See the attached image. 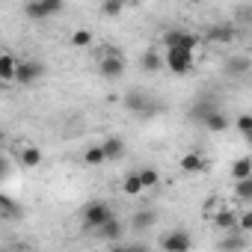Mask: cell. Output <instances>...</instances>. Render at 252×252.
Wrapping results in <instances>:
<instances>
[{"mask_svg": "<svg viewBox=\"0 0 252 252\" xmlns=\"http://www.w3.org/2000/svg\"><path fill=\"white\" fill-rule=\"evenodd\" d=\"M163 68L172 74H190L196 68V51L187 48H166L163 54Z\"/></svg>", "mask_w": 252, "mask_h": 252, "instance_id": "6da1fadb", "label": "cell"}, {"mask_svg": "<svg viewBox=\"0 0 252 252\" xmlns=\"http://www.w3.org/2000/svg\"><path fill=\"white\" fill-rule=\"evenodd\" d=\"M125 68H128V63H125V57H122L116 48H107V51L98 57V71H101V77H107V80H119V77L125 74Z\"/></svg>", "mask_w": 252, "mask_h": 252, "instance_id": "7a4b0ae2", "label": "cell"}, {"mask_svg": "<svg viewBox=\"0 0 252 252\" xmlns=\"http://www.w3.org/2000/svg\"><path fill=\"white\" fill-rule=\"evenodd\" d=\"M160 45L163 48H187V51H196L202 45V36L199 33H190V30H181V27H172L160 36Z\"/></svg>", "mask_w": 252, "mask_h": 252, "instance_id": "3957f363", "label": "cell"}, {"mask_svg": "<svg viewBox=\"0 0 252 252\" xmlns=\"http://www.w3.org/2000/svg\"><path fill=\"white\" fill-rule=\"evenodd\" d=\"M65 6V0H30V3L24 6V15L30 21H48L54 15H60Z\"/></svg>", "mask_w": 252, "mask_h": 252, "instance_id": "277c9868", "label": "cell"}, {"mask_svg": "<svg viewBox=\"0 0 252 252\" xmlns=\"http://www.w3.org/2000/svg\"><path fill=\"white\" fill-rule=\"evenodd\" d=\"M45 77V63L42 60H18L15 65V83L18 86H33Z\"/></svg>", "mask_w": 252, "mask_h": 252, "instance_id": "5b68a950", "label": "cell"}, {"mask_svg": "<svg viewBox=\"0 0 252 252\" xmlns=\"http://www.w3.org/2000/svg\"><path fill=\"white\" fill-rule=\"evenodd\" d=\"M110 217H113L110 205L101 202V199H95V202H89V205L83 208V228H98V225L107 222Z\"/></svg>", "mask_w": 252, "mask_h": 252, "instance_id": "8992f818", "label": "cell"}, {"mask_svg": "<svg viewBox=\"0 0 252 252\" xmlns=\"http://www.w3.org/2000/svg\"><path fill=\"white\" fill-rule=\"evenodd\" d=\"M199 110H202L199 119H202V125H205L208 134H222V131H228V116H225L222 110H217V107H199Z\"/></svg>", "mask_w": 252, "mask_h": 252, "instance_id": "52a82bcc", "label": "cell"}, {"mask_svg": "<svg viewBox=\"0 0 252 252\" xmlns=\"http://www.w3.org/2000/svg\"><path fill=\"white\" fill-rule=\"evenodd\" d=\"M125 107H128L131 113H137V116H143V119H149V116H155L160 110V104H155L143 92H128V95H125Z\"/></svg>", "mask_w": 252, "mask_h": 252, "instance_id": "ba28073f", "label": "cell"}, {"mask_svg": "<svg viewBox=\"0 0 252 252\" xmlns=\"http://www.w3.org/2000/svg\"><path fill=\"white\" fill-rule=\"evenodd\" d=\"M160 249H166V252H187V249H193V237H190L184 228L166 231V234L160 237Z\"/></svg>", "mask_w": 252, "mask_h": 252, "instance_id": "9c48e42d", "label": "cell"}, {"mask_svg": "<svg viewBox=\"0 0 252 252\" xmlns=\"http://www.w3.org/2000/svg\"><path fill=\"white\" fill-rule=\"evenodd\" d=\"M202 42L205 45H228V42H234V24H214V27H208Z\"/></svg>", "mask_w": 252, "mask_h": 252, "instance_id": "30bf717a", "label": "cell"}, {"mask_svg": "<svg viewBox=\"0 0 252 252\" xmlns=\"http://www.w3.org/2000/svg\"><path fill=\"white\" fill-rule=\"evenodd\" d=\"M211 222H214L220 231H237V211L228 208V205H222V208L211 217Z\"/></svg>", "mask_w": 252, "mask_h": 252, "instance_id": "8fae6325", "label": "cell"}, {"mask_svg": "<svg viewBox=\"0 0 252 252\" xmlns=\"http://www.w3.org/2000/svg\"><path fill=\"white\" fill-rule=\"evenodd\" d=\"M205 169H208V158H205L202 152H187V155L181 158V172L199 175V172H205Z\"/></svg>", "mask_w": 252, "mask_h": 252, "instance_id": "7c38bea8", "label": "cell"}, {"mask_svg": "<svg viewBox=\"0 0 252 252\" xmlns=\"http://www.w3.org/2000/svg\"><path fill=\"white\" fill-rule=\"evenodd\" d=\"M155 225H158V211H152V208L137 211L134 220H131V228H134V231H149V228H155Z\"/></svg>", "mask_w": 252, "mask_h": 252, "instance_id": "4fadbf2b", "label": "cell"}, {"mask_svg": "<svg viewBox=\"0 0 252 252\" xmlns=\"http://www.w3.org/2000/svg\"><path fill=\"white\" fill-rule=\"evenodd\" d=\"M140 68H143V71H149V74L160 71V68H163V54H160L158 48H149V51L140 57Z\"/></svg>", "mask_w": 252, "mask_h": 252, "instance_id": "5bb4252c", "label": "cell"}, {"mask_svg": "<svg viewBox=\"0 0 252 252\" xmlns=\"http://www.w3.org/2000/svg\"><path fill=\"white\" fill-rule=\"evenodd\" d=\"M15 65H18V57L0 54V83H15Z\"/></svg>", "mask_w": 252, "mask_h": 252, "instance_id": "9a60e30c", "label": "cell"}, {"mask_svg": "<svg viewBox=\"0 0 252 252\" xmlns=\"http://www.w3.org/2000/svg\"><path fill=\"white\" fill-rule=\"evenodd\" d=\"M101 152H104L107 160H122V158H125V143H122L119 137H107V140L101 143Z\"/></svg>", "mask_w": 252, "mask_h": 252, "instance_id": "2e32d148", "label": "cell"}, {"mask_svg": "<svg viewBox=\"0 0 252 252\" xmlns=\"http://www.w3.org/2000/svg\"><path fill=\"white\" fill-rule=\"evenodd\" d=\"M18 160H21L27 169H33V166L42 163V149H36V146H24V149H18Z\"/></svg>", "mask_w": 252, "mask_h": 252, "instance_id": "e0dca14e", "label": "cell"}, {"mask_svg": "<svg viewBox=\"0 0 252 252\" xmlns=\"http://www.w3.org/2000/svg\"><path fill=\"white\" fill-rule=\"evenodd\" d=\"M95 231H98L101 237H107V240H119L125 228H122V222H119L116 217H110V220H107V222H101V225H98Z\"/></svg>", "mask_w": 252, "mask_h": 252, "instance_id": "ac0fdd59", "label": "cell"}, {"mask_svg": "<svg viewBox=\"0 0 252 252\" xmlns=\"http://www.w3.org/2000/svg\"><path fill=\"white\" fill-rule=\"evenodd\" d=\"M252 175V158L249 155H243V158H237L234 160V166H231V178L234 181H240V178H249Z\"/></svg>", "mask_w": 252, "mask_h": 252, "instance_id": "d6986e66", "label": "cell"}, {"mask_svg": "<svg viewBox=\"0 0 252 252\" xmlns=\"http://www.w3.org/2000/svg\"><path fill=\"white\" fill-rule=\"evenodd\" d=\"M225 71H228V74H246V71H249V57H243V54L228 57V60H225Z\"/></svg>", "mask_w": 252, "mask_h": 252, "instance_id": "ffe728a7", "label": "cell"}, {"mask_svg": "<svg viewBox=\"0 0 252 252\" xmlns=\"http://www.w3.org/2000/svg\"><path fill=\"white\" fill-rule=\"evenodd\" d=\"M234 196H237V202H243V205H249V202H252V175H249V178L234 181Z\"/></svg>", "mask_w": 252, "mask_h": 252, "instance_id": "44dd1931", "label": "cell"}, {"mask_svg": "<svg viewBox=\"0 0 252 252\" xmlns=\"http://www.w3.org/2000/svg\"><path fill=\"white\" fill-rule=\"evenodd\" d=\"M18 214H21V208L15 205V199H9V196L0 193V220H15Z\"/></svg>", "mask_w": 252, "mask_h": 252, "instance_id": "7402d4cb", "label": "cell"}, {"mask_svg": "<svg viewBox=\"0 0 252 252\" xmlns=\"http://www.w3.org/2000/svg\"><path fill=\"white\" fill-rule=\"evenodd\" d=\"M83 163H86V166H101V163H107L101 146H89V149L83 152Z\"/></svg>", "mask_w": 252, "mask_h": 252, "instance_id": "603a6c76", "label": "cell"}, {"mask_svg": "<svg viewBox=\"0 0 252 252\" xmlns=\"http://www.w3.org/2000/svg\"><path fill=\"white\" fill-rule=\"evenodd\" d=\"M68 42H71V48H89L92 45V30H74L71 36H68Z\"/></svg>", "mask_w": 252, "mask_h": 252, "instance_id": "cb8c5ba5", "label": "cell"}, {"mask_svg": "<svg viewBox=\"0 0 252 252\" xmlns=\"http://www.w3.org/2000/svg\"><path fill=\"white\" fill-rule=\"evenodd\" d=\"M122 190H125V193H128V196H140V193H143L146 187H143V181H140V175H137V172H131L128 178H125V184H122Z\"/></svg>", "mask_w": 252, "mask_h": 252, "instance_id": "d4e9b609", "label": "cell"}, {"mask_svg": "<svg viewBox=\"0 0 252 252\" xmlns=\"http://www.w3.org/2000/svg\"><path fill=\"white\" fill-rule=\"evenodd\" d=\"M122 9H125V0H104V3H101V12L107 18H119Z\"/></svg>", "mask_w": 252, "mask_h": 252, "instance_id": "484cf974", "label": "cell"}, {"mask_svg": "<svg viewBox=\"0 0 252 252\" xmlns=\"http://www.w3.org/2000/svg\"><path fill=\"white\" fill-rule=\"evenodd\" d=\"M137 175H140V181H143V187H146V190H152V187H158V184H160V172H158V169H140Z\"/></svg>", "mask_w": 252, "mask_h": 252, "instance_id": "4316f807", "label": "cell"}, {"mask_svg": "<svg viewBox=\"0 0 252 252\" xmlns=\"http://www.w3.org/2000/svg\"><path fill=\"white\" fill-rule=\"evenodd\" d=\"M237 131H240L243 137L252 134V116H249V113H240V116H237Z\"/></svg>", "mask_w": 252, "mask_h": 252, "instance_id": "83f0119b", "label": "cell"}, {"mask_svg": "<svg viewBox=\"0 0 252 252\" xmlns=\"http://www.w3.org/2000/svg\"><path fill=\"white\" fill-rule=\"evenodd\" d=\"M222 205H225V202H220V199H208V202H205V211H202V214H205V220H211Z\"/></svg>", "mask_w": 252, "mask_h": 252, "instance_id": "f1b7e54d", "label": "cell"}, {"mask_svg": "<svg viewBox=\"0 0 252 252\" xmlns=\"http://www.w3.org/2000/svg\"><path fill=\"white\" fill-rule=\"evenodd\" d=\"M249 228H252V214L243 211V214L237 217V231H249Z\"/></svg>", "mask_w": 252, "mask_h": 252, "instance_id": "f546056e", "label": "cell"}, {"mask_svg": "<svg viewBox=\"0 0 252 252\" xmlns=\"http://www.w3.org/2000/svg\"><path fill=\"white\" fill-rule=\"evenodd\" d=\"M9 172H12V166H9V158H6V155H0V181H3Z\"/></svg>", "mask_w": 252, "mask_h": 252, "instance_id": "4dcf8cb0", "label": "cell"}, {"mask_svg": "<svg viewBox=\"0 0 252 252\" xmlns=\"http://www.w3.org/2000/svg\"><path fill=\"white\" fill-rule=\"evenodd\" d=\"M193 3H205V0H193Z\"/></svg>", "mask_w": 252, "mask_h": 252, "instance_id": "1f68e13d", "label": "cell"}, {"mask_svg": "<svg viewBox=\"0 0 252 252\" xmlns=\"http://www.w3.org/2000/svg\"><path fill=\"white\" fill-rule=\"evenodd\" d=\"M0 140H3V128H0Z\"/></svg>", "mask_w": 252, "mask_h": 252, "instance_id": "d6a6232c", "label": "cell"}, {"mask_svg": "<svg viewBox=\"0 0 252 252\" xmlns=\"http://www.w3.org/2000/svg\"><path fill=\"white\" fill-rule=\"evenodd\" d=\"M125 3H131V0H125Z\"/></svg>", "mask_w": 252, "mask_h": 252, "instance_id": "836d02e7", "label": "cell"}]
</instances>
